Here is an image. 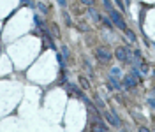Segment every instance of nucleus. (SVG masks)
Masks as SVG:
<instances>
[{
    "instance_id": "9b49d317",
    "label": "nucleus",
    "mask_w": 155,
    "mask_h": 132,
    "mask_svg": "<svg viewBox=\"0 0 155 132\" xmlns=\"http://www.w3.org/2000/svg\"><path fill=\"white\" fill-rule=\"evenodd\" d=\"M125 34H127V37H129L131 41H136V34H132V30H129V28H127V30H125Z\"/></svg>"
},
{
    "instance_id": "6e6552de",
    "label": "nucleus",
    "mask_w": 155,
    "mask_h": 132,
    "mask_svg": "<svg viewBox=\"0 0 155 132\" xmlns=\"http://www.w3.org/2000/svg\"><path fill=\"white\" fill-rule=\"evenodd\" d=\"M79 85H81L83 90H90V81L86 78H83V76H79Z\"/></svg>"
},
{
    "instance_id": "dca6fc26",
    "label": "nucleus",
    "mask_w": 155,
    "mask_h": 132,
    "mask_svg": "<svg viewBox=\"0 0 155 132\" xmlns=\"http://www.w3.org/2000/svg\"><path fill=\"white\" fill-rule=\"evenodd\" d=\"M62 53H64V56H65V58L69 56V49H67V46H62Z\"/></svg>"
},
{
    "instance_id": "f8f14e48",
    "label": "nucleus",
    "mask_w": 155,
    "mask_h": 132,
    "mask_svg": "<svg viewBox=\"0 0 155 132\" xmlns=\"http://www.w3.org/2000/svg\"><path fill=\"white\" fill-rule=\"evenodd\" d=\"M102 4H104V7H106V11L109 12L113 7H111V0H102Z\"/></svg>"
},
{
    "instance_id": "1a4fd4ad",
    "label": "nucleus",
    "mask_w": 155,
    "mask_h": 132,
    "mask_svg": "<svg viewBox=\"0 0 155 132\" xmlns=\"http://www.w3.org/2000/svg\"><path fill=\"white\" fill-rule=\"evenodd\" d=\"M44 46H49V48H55V44H53V39L48 35V32H44Z\"/></svg>"
},
{
    "instance_id": "20e7f679",
    "label": "nucleus",
    "mask_w": 155,
    "mask_h": 132,
    "mask_svg": "<svg viewBox=\"0 0 155 132\" xmlns=\"http://www.w3.org/2000/svg\"><path fill=\"white\" fill-rule=\"evenodd\" d=\"M115 56H116V60H120V62H127V60H129V55H127V49H125L124 46H120V48H116V51H115Z\"/></svg>"
},
{
    "instance_id": "4468645a",
    "label": "nucleus",
    "mask_w": 155,
    "mask_h": 132,
    "mask_svg": "<svg viewBox=\"0 0 155 132\" xmlns=\"http://www.w3.org/2000/svg\"><path fill=\"white\" fill-rule=\"evenodd\" d=\"M39 9H41V11H42L44 14H48V12H49V9H48V5H44V4H39Z\"/></svg>"
},
{
    "instance_id": "f257e3e1",
    "label": "nucleus",
    "mask_w": 155,
    "mask_h": 132,
    "mask_svg": "<svg viewBox=\"0 0 155 132\" xmlns=\"http://www.w3.org/2000/svg\"><path fill=\"white\" fill-rule=\"evenodd\" d=\"M109 18H111V21H113V23H115L120 30H124V32H125V30L129 28V26H127V23H125V19H124V16H122L118 11L111 9V11H109Z\"/></svg>"
},
{
    "instance_id": "7ed1b4c3",
    "label": "nucleus",
    "mask_w": 155,
    "mask_h": 132,
    "mask_svg": "<svg viewBox=\"0 0 155 132\" xmlns=\"http://www.w3.org/2000/svg\"><path fill=\"white\" fill-rule=\"evenodd\" d=\"M136 85H138V76H134L132 72L124 78V86H125V88H134Z\"/></svg>"
},
{
    "instance_id": "9d476101",
    "label": "nucleus",
    "mask_w": 155,
    "mask_h": 132,
    "mask_svg": "<svg viewBox=\"0 0 155 132\" xmlns=\"http://www.w3.org/2000/svg\"><path fill=\"white\" fill-rule=\"evenodd\" d=\"M111 76H113V78H122V71L115 67V69H111Z\"/></svg>"
},
{
    "instance_id": "f3484780",
    "label": "nucleus",
    "mask_w": 155,
    "mask_h": 132,
    "mask_svg": "<svg viewBox=\"0 0 155 132\" xmlns=\"http://www.w3.org/2000/svg\"><path fill=\"white\" fill-rule=\"evenodd\" d=\"M116 5L120 7V11H124V9H125V5H124V2H122V0H116Z\"/></svg>"
},
{
    "instance_id": "412c9836",
    "label": "nucleus",
    "mask_w": 155,
    "mask_h": 132,
    "mask_svg": "<svg viewBox=\"0 0 155 132\" xmlns=\"http://www.w3.org/2000/svg\"><path fill=\"white\" fill-rule=\"evenodd\" d=\"M56 2H58L62 7H65V5H67V0H56Z\"/></svg>"
},
{
    "instance_id": "ddd939ff",
    "label": "nucleus",
    "mask_w": 155,
    "mask_h": 132,
    "mask_svg": "<svg viewBox=\"0 0 155 132\" xmlns=\"http://www.w3.org/2000/svg\"><path fill=\"white\" fill-rule=\"evenodd\" d=\"M88 14H90L94 19H99V14H97V11H95V9H90V11H88Z\"/></svg>"
},
{
    "instance_id": "5701e85b",
    "label": "nucleus",
    "mask_w": 155,
    "mask_h": 132,
    "mask_svg": "<svg viewBox=\"0 0 155 132\" xmlns=\"http://www.w3.org/2000/svg\"><path fill=\"white\" fill-rule=\"evenodd\" d=\"M81 2L86 4V5H92V4H94V0H81Z\"/></svg>"
},
{
    "instance_id": "0eeeda50",
    "label": "nucleus",
    "mask_w": 155,
    "mask_h": 132,
    "mask_svg": "<svg viewBox=\"0 0 155 132\" xmlns=\"http://www.w3.org/2000/svg\"><path fill=\"white\" fill-rule=\"evenodd\" d=\"M108 79H109V83H111V85H113V88H116V90H120V88H122V86H124V83H120V81H118V79H116V78H113V76H109V78H108Z\"/></svg>"
},
{
    "instance_id": "423d86ee",
    "label": "nucleus",
    "mask_w": 155,
    "mask_h": 132,
    "mask_svg": "<svg viewBox=\"0 0 155 132\" xmlns=\"http://www.w3.org/2000/svg\"><path fill=\"white\" fill-rule=\"evenodd\" d=\"M92 129L95 132H106L108 131V127L101 122V120H95V122H92Z\"/></svg>"
},
{
    "instance_id": "f03ea898",
    "label": "nucleus",
    "mask_w": 155,
    "mask_h": 132,
    "mask_svg": "<svg viewBox=\"0 0 155 132\" xmlns=\"http://www.w3.org/2000/svg\"><path fill=\"white\" fill-rule=\"evenodd\" d=\"M95 56H97L101 62H109V60H111V53H109L106 48H97V49H95Z\"/></svg>"
},
{
    "instance_id": "4be33fe9",
    "label": "nucleus",
    "mask_w": 155,
    "mask_h": 132,
    "mask_svg": "<svg viewBox=\"0 0 155 132\" xmlns=\"http://www.w3.org/2000/svg\"><path fill=\"white\" fill-rule=\"evenodd\" d=\"M139 132H152L148 127H139Z\"/></svg>"
},
{
    "instance_id": "a211bd4d",
    "label": "nucleus",
    "mask_w": 155,
    "mask_h": 132,
    "mask_svg": "<svg viewBox=\"0 0 155 132\" xmlns=\"http://www.w3.org/2000/svg\"><path fill=\"white\" fill-rule=\"evenodd\" d=\"M21 2H23L25 5H30V7H35V4H34V2H30V0H21Z\"/></svg>"
},
{
    "instance_id": "6ab92c4d",
    "label": "nucleus",
    "mask_w": 155,
    "mask_h": 132,
    "mask_svg": "<svg viewBox=\"0 0 155 132\" xmlns=\"http://www.w3.org/2000/svg\"><path fill=\"white\" fill-rule=\"evenodd\" d=\"M148 106H150V108H154V109H155V99H148Z\"/></svg>"
},
{
    "instance_id": "2eb2a0df",
    "label": "nucleus",
    "mask_w": 155,
    "mask_h": 132,
    "mask_svg": "<svg viewBox=\"0 0 155 132\" xmlns=\"http://www.w3.org/2000/svg\"><path fill=\"white\" fill-rule=\"evenodd\" d=\"M139 67H141V72H143V74H148V65H146V64H141Z\"/></svg>"
},
{
    "instance_id": "aec40b11",
    "label": "nucleus",
    "mask_w": 155,
    "mask_h": 132,
    "mask_svg": "<svg viewBox=\"0 0 155 132\" xmlns=\"http://www.w3.org/2000/svg\"><path fill=\"white\" fill-rule=\"evenodd\" d=\"M102 23H104V25H106V26H111V21H109V19H106V18H104V19H102Z\"/></svg>"
},
{
    "instance_id": "39448f33",
    "label": "nucleus",
    "mask_w": 155,
    "mask_h": 132,
    "mask_svg": "<svg viewBox=\"0 0 155 132\" xmlns=\"http://www.w3.org/2000/svg\"><path fill=\"white\" fill-rule=\"evenodd\" d=\"M104 118L111 123V125H115V127H120V120L115 116V113L113 111H104Z\"/></svg>"
}]
</instances>
